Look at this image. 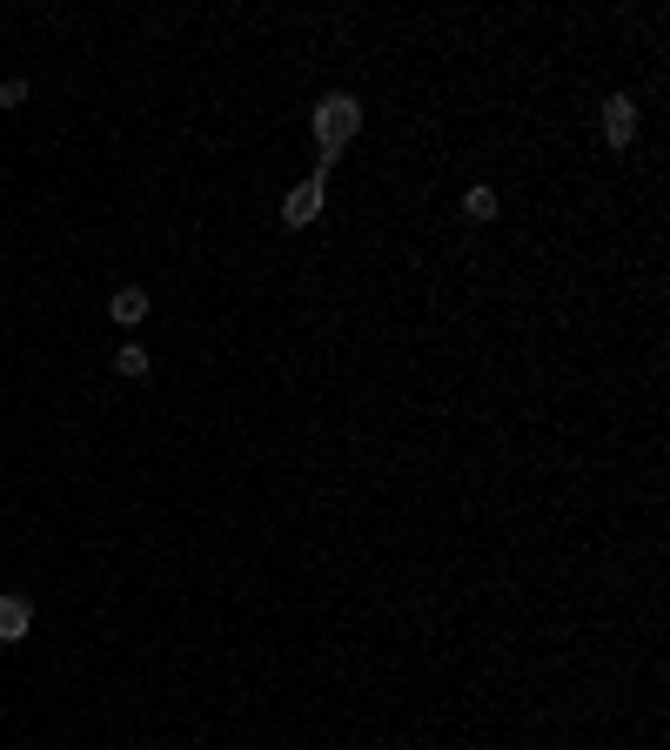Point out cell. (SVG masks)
Instances as JSON below:
<instances>
[{
    "label": "cell",
    "mask_w": 670,
    "mask_h": 750,
    "mask_svg": "<svg viewBox=\"0 0 670 750\" xmlns=\"http://www.w3.org/2000/svg\"><path fill=\"white\" fill-rule=\"evenodd\" d=\"M309 128H315V141H322V161H315V181H322L329 175V161L362 134V101L356 94H322V101L309 108Z\"/></svg>",
    "instance_id": "6da1fadb"
},
{
    "label": "cell",
    "mask_w": 670,
    "mask_h": 750,
    "mask_svg": "<svg viewBox=\"0 0 670 750\" xmlns=\"http://www.w3.org/2000/svg\"><path fill=\"white\" fill-rule=\"evenodd\" d=\"M603 141H610V148H630V141H637V101H630V94H610V101H603Z\"/></svg>",
    "instance_id": "7a4b0ae2"
},
{
    "label": "cell",
    "mask_w": 670,
    "mask_h": 750,
    "mask_svg": "<svg viewBox=\"0 0 670 750\" xmlns=\"http://www.w3.org/2000/svg\"><path fill=\"white\" fill-rule=\"evenodd\" d=\"M322 215V181H295L289 188V201H282V228H309V221Z\"/></svg>",
    "instance_id": "3957f363"
},
{
    "label": "cell",
    "mask_w": 670,
    "mask_h": 750,
    "mask_svg": "<svg viewBox=\"0 0 670 750\" xmlns=\"http://www.w3.org/2000/svg\"><path fill=\"white\" fill-rule=\"evenodd\" d=\"M27 630H34V603H27V596H0V643H21Z\"/></svg>",
    "instance_id": "277c9868"
},
{
    "label": "cell",
    "mask_w": 670,
    "mask_h": 750,
    "mask_svg": "<svg viewBox=\"0 0 670 750\" xmlns=\"http://www.w3.org/2000/svg\"><path fill=\"white\" fill-rule=\"evenodd\" d=\"M108 322H121V329H141V322H148V288H114Z\"/></svg>",
    "instance_id": "5b68a950"
},
{
    "label": "cell",
    "mask_w": 670,
    "mask_h": 750,
    "mask_svg": "<svg viewBox=\"0 0 670 750\" xmlns=\"http://www.w3.org/2000/svg\"><path fill=\"white\" fill-rule=\"evenodd\" d=\"M463 215H469V221H496V188H483V181H476V188L463 195Z\"/></svg>",
    "instance_id": "8992f818"
},
{
    "label": "cell",
    "mask_w": 670,
    "mask_h": 750,
    "mask_svg": "<svg viewBox=\"0 0 670 750\" xmlns=\"http://www.w3.org/2000/svg\"><path fill=\"white\" fill-rule=\"evenodd\" d=\"M114 369L128 375V382H148V349H141V342H128V349L114 355Z\"/></svg>",
    "instance_id": "52a82bcc"
},
{
    "label": "cell",
    "mask_w": 670,
    "mask_h": 750,
    "mask_svg": "<svg viewBox=\"0 0 670 750\" xmlns=\"http://www.w3.org/2000/svg\"><path fill=\"white\" fill-rule=\"evenodd\" d=\"M27 101V81H0V108H21Z\"/></svg>",
    "instance_id": "ba28073f"
}]
</instances>
